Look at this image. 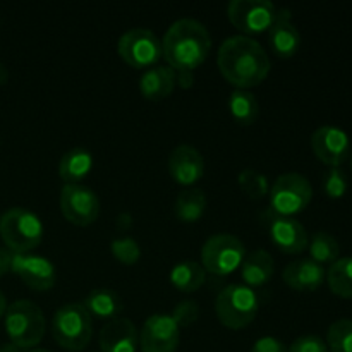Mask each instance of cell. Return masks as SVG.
<instances>
[{"label":"cell","mask_w":352,"mask_h":352,"mask_svg":"<svg viewBox=\"0 0 352 352\" xmlns=\"http://www.w3.org/2000/svg\"><path fill=\"white\" fill-rule=\"evenodd\" d=\"M6 81H7V71H6V67L0 64V85H3Z\"/></svg>","instance_id":"cell-41"},{"label":"cell","mask_w":352,"mask_h":352,"mask_svg":"<svg viewBox=\"0 0 352 352\" xmlns=\"http://www.w3.org/2000/svg\"><path fill=\"white\" fill-rule=\"evenodd\" d=\"M10 263H12V253L6 248H0V277L10 272Z\"/></svg>","instance_id":"cell-37"},{"label":"cell","mask_w":352,"mask_h":352,"mask_svg":"<svg viewBox=\"0 0 352 352\" xmlns=\"http://www.w3.org/2000/svg\"><path fill=\"white\" fill-rule=\"evenodd\" d=\"M239 181V188L243 189L244 195L251 199H261L270 192V184H268L267 175L261 172L253 170V168H246L237 177Z\"/></svg>","instance_id":"cell-30"},{"label":"cell","mask_w":352,"mask_h":352,"mask_svg":"<svg viewBox=\"0 0 352 352\" xmlns=\"http://www.w3.org/2000/svg\"><path fill=\"white\" fill-rule=\"evenodd\" d=\"M268 41L274 54L280 58H291L292 55L298 54L301 47V33L292 23L291 10L285 7L277 9L274 24L268 30Z\"/></svg>","instance_id":"cell-17"},{"label":"cell","mask_w":352,"mask_h":352,"mask_svg":"<svg viewBox=\"0 0 352 352\" xmlns=\"http://www.w3.org/2000/svg\"><path fill=\"white\" fill-rule=\"evenodd\" d=\"M3 325L10 344L19 349H34L45 336V315L38 305L28 299H19L7 306Z\"/></svg>","instance_id":"cell-3"},{"label":"cell","mask_w":352,"mask_h":352,"mask_svg":"<svg viewBox=\"0 0 352 352\" xmlns=\"http://www.w3.org/2000/svg\"><path fill=\"white\" fill-rule=\"evenodd\" d=\"M168 170L177 184L191 186L205 174V158L191 144H179L170 151Z\"/></svg>","instance_id":"cell-16"},{"label":"cell","mask_w":352,"mask_h":352,"mask_svg":"<svg viewBox=\"0 0 352 352\" xmlns=\"http://www.w3.org/2000/svg\"><path fill=\"white\" fill-rule=\"evenodd\" d=\"M10 272L17 275L33 291H48L55 284V267L50 260L38 254L12 253Z\"/></svg>","instance_id":"cell-15"},{"label":"cell","mask_w":352,"mask_h":352,"mask_svg":"<svg viewBox=\"0 0 352 352\" xmlns=\"http://www.w3.org/2000/svg\"><path fill=\"white\" fill-rule=\"evenodd\" d=\"M282 278L294 291L313 292L322 287L327 278V270L311 258H299L284 268Z\"/></svg>","instance_id":"cell-19"},{"label":"cell","mask_w":352,"mask_h":352,"mask_svg":"<svg viewBox=\"0 0 352 352\" xmlns=\"http://www.w3.org/2000/svg\"><path fill=\"white\" fill-rule=\"evenodd\" d=\"M217 64L223 78L236 86V89L254 88L270 72L267 50L246 34L226 38L219 48Z\"/></svg>","instance_id":"cell-1"},{"label":"cell","mask_w":352,"mask_h":352,"mask_svg":"<svg viewBox=\"0 0 352 352\" xmlns=\"http://www.w3.org/2000/svg\"><path fill=\"white\" fill-rule=\"evenodd\" d=\"M6 309H7V301H6V296H3V292L0 291V318H2V316L6 315Z\"/></svg>","instance_id":"cell-39"},{"label":"cell","mask_w":352,"mask_h":352,"mask_svg":"<svg viewBox=\"0 0 352 352\" xmlns=\"http://www.w3.org/2000/svg\"><path fill=\"white\" fill-rule=\"evenodd\" d=\"M268 196L272 212L284 217H294L308 208L313 198V188L306 175L287 172L275 179Z\"/></svg>","instance_id":"cell-7"},{"label":"cell","mask_w":352,"mask_h":352,"mask_svg":"<svg viewBox=\"0 0 352 352\" xmlns=\"http://www.w3.org/2000/svg\"><path fill=\"white\" fill-rule=\"evenodd\" d=\"M206 210V195L201 189H186L175 198L174 212L181 222L192 223L198 222Z\"/></svg>","instance_id":"cell-25"},{"label":"cell","mask_w":352,"mask_h":352,"mask_svg":"<svg viewBox=\"0 0 352 352\" xmlns=\"http://www.w3.org/2000/svg\"><path fill=\"white\" fill-rule=\"evenodd\" d=\"M227 16L239 31L258 34L270 30L277 16V7L268 0H232L227 6Z\"/></svg>","instance_id":"cell-10"},{"label":"cell","mask_w":352,"mask_h":352,"mask_svg":"<svg viewBox=\"0 0 352 352\" xmlns=\"http://www.w3.org/2000/svg\"><path fill=\"white\" fill-rule=\"evenodd\" d=\"M81 305L85 306L89 316H95L98 320H107V322L117 318V315L124 308L120 296L116 291H112V289L105 287L93 289Z\"/></svg>","instance_id":"cell-23"},{"label":"cell","mask_w":352,"mask_h":352,"mask_svg":"<svg viewBox=\"0 0 352 352\" xmlns=\"http://www.w3.org/2000/svg\"><path fill=\"white\" fill-rule=\"evenodd\" d=\"M110 250H112V254L116 256V260H119L124 265L138 263L141 258L140 243L136 239H133V237H116L112 241V244H110Z\"/></svg>","instance_id":"cell-31"},{"label":"cell","mask_w":352,"mask_h":352,"mask_svg":"<svg viewBox=\"0 0 352 352\" xmlns=\"http://www.w3.org/2000/svg\"><path fill=\"white\" fill-rule=\"evenodd\" d=\"M289 352H330L325 340L318 336L298 337L289 347Z\"/></svg>","instance_id":"cell-34"},{"label":"cell","mask_w":352,"mask_h":352,"mask_svg":"<svg viewBox=\"0 0 352 352\" xmlns=\"http://www.w3.org/2000/svg\"><path fill=\"white\" fill-rule=\"evenodd\" d=\"M134 220H133V215L131 213H120L119 217H117V229L120 230V232H126V230H129L131 227H133Z\"/></svg>","instance_id":"cell-38"},{"label":"cell","mask_w":352,"mask_h":352,"mask_svg":"<svg viewBox=\"0 0 352 352\" xmlns=\"http://www.w3.org/2000/svg\"><path fill=\"white\" fill-rule=\"evenodd\" d=\"M28 352H50V351H47V349H31V351H28Z\"/></svg>","instance_id":"cell-42"},{"label":"cell","mask_w":352,"mask_h":352,"mask_svg":"<svg viewBox=\"0 0 352 352\" xmlns=\"http://www.w3.org/2000/svg\"><path fill=\"white\" fill-rule=\"evenodd\" d=\"M263 223L267 226L270 241L285 254H301L308 250L309 237L305 226L294 217H284L278 213H263Z\"/></svg>","instance_id":"cell-11"},{"label":"cell","mask_w":352,"mask_h":352,"mask_svg":"<svg viewBox=\"0 0 352 352\" xmlns=\"http://www.w3.org/2000/svg\"><path fill=\"white\" fill-rule=\"evenodd\" d=\"M274 258L265 250L253 251L241 263V277H243L244 285L251 289L267 284L274 275Z\"/></svg>","instance_id":"cell-21"},{"label":"cell","mask_w":352,"mask_h":352,"mask_svg":"<svg viewBox=\"0 0 352 352\" xmlns=\"http://www.w3.org/2000/svg\"><path fill=\"white\" fill-rule=\"evenodd\" d=\"M0 237L10 253H30L43 239V223L31 210L14 206L0 217Z\"/></svg>","instance_id":"cell-4"},{"label":"cell","mask_w":352,"mask_h":352,"mask_svg":"<svg viewBox=\"0 0 352 352\" xmlns=\"http://www.w3.org/2000/svg\"><path fill=\"white\" fill-rule=\"evenodd\" d=\"M198 315H199V306L196 305V301H192V299H186V301H181L177 306H175L170 316L175 320L179 329H181V327L192 325V323L198 320Z\"/></svg>","instance_id":"cell-33"},{"label":"cell","mask_w":352,"mask_h":352,"mask_svg":"<svg viewBox=\"0 0 352 352\" xmlns=\"http://www.w3.org/2000/svg\"><path fill=\"white\" fill-rule=\"evenodd\" d=\"M181 339V329L170 315L157 313L143 323L140 346L143 352H175Z\"/></svg>","instance_id":"cell-13"},{"label":"cell","mask_w":352,"mask_h":352,"mask_svg":"<svg viewBox=\"0 0 352 352\" xmlns=\"http://www.w3.org/2000/svg\"><path fill=\"white\" fill-rule=\"evenodd\" d=\"M327 284L336 296L352 299V256L339 258L327 272Z\"/></svg>","instance_id":"cell-27"},{"label":"cell","mask_w":352,"mask_h":352,"mask_svg":"<svg viewBox=\"0 0 352 352\" xmlns=\"http://www.w3.org/2000/svg\"><path fill=\"white\" fill-rule=\"evenodd\" d=\"M229 112L241 126H251L260 117V103L250 89H234L229 96Z\"/></svg>","instance_id":"cell-24"},{"label":"cell","mask_w":352,"mask_h":352,"mask_svg":"<svg viewBox=\"0 0 352 352\" xmlns=\"http://www.w3.org/2000/svg\"><path fill=\"white\" fill-rule=\"evenodd\" d=\"M0 352H21V349L14 344H3V346H0Z\"/></svg>","instance_id":"cell-40"},{"label":"cell","mask_w":352,"mask_h":352,"mask_svg":"<svg viewBox=\"0 0 352 352\" xmlns=\"http://www.w3.org/2000/svg\"><path fill=\"white\" fill-rule=\"evenodd\" d=\"M117 52L131 67H151L162 58V41L146 28H133L119 38Z\"/></svg>","instance_id":"cell-9"},{"label":"cell","mask_w":352,"mask_h":352,"mask_svg":"<svg viewBox=\"0 0 352 352\" xmlns=\"http://www.w3.org/2000/svg\"><path fill=\"white\" fill-rule=\"evenodd\" d=\"M311 150L322 164L340 167L351 157L349 134L337 126H322L311 134Z\"/></svg>","instance_id":"cell-14"},{"label":"cell","mask_w":352,"mask_h":352,"mask_svg":"<svg viewBox=\"0 0 352 352\" xmlns=\"http://www.w3.org/2000/svg\"><path fill=\"white\" fill-rule=\"evenodd\" d=\"M349 162H351V172H352V150H351V157H349Z\"/></svg>","instance_id":"cell-43"},{"label":"cell","mask_w":352,"mask_h":352,"mask_svg":"<svg viewBox=\"0 0 352 352\" xmlns=\"http://www.w3.org/2000/svg\"><path fill=\"white\" fill-rule=\"evenodd\" d=\"M195 85V72L192 71H175V86L188 89Z\"/></svg>","instance_id":"cell-36"},{"label":"cell","mask_w":352,"mask_h":352,"mask_svg":"<svg viewBox=\"0 0 352 352\" xmlns=\"http://www.w3.org/2000/svg\"><path fill=\"white\" fill-rule=\"evenodd\" d=\"M327 347L330 352H352V320L340 318L329 327Z\"/></svg>","instance_id":"cell-29"},{"label":"cell","mask_w":352,"mask_h":352,"mask_svg":"<svg viewBox=\"0 0 352 352\" xmlns=\"http://www.w3.org/2000/svg\"><path fill=\"white\" fill-rule=\"evenodd\" d=\"M140 333L136 325L127 318H113L103 325L100 332L102 352H136Z\"/></svg>","instance_id":"cell-18"},{"label":"cell","mask_w":352,"mask_h":352,"mask_svg":"<svg viewBox=\"0 0 352 352\" xmlns=\"http://www.w3.org/2000/svg\"><path fill=\"white\" fill-rule=\"evenodd\" d=\"M175 88V71L168 65H153L140 79L141 95L151 102H160L172 95Z\"/></svg>","instance_id":"cell-20"},{"label":"cell","mask_w":352,"mask_h":352,"mask_svg":"<svg viewBox=\"0 0 352 352\" xmlns=\"http://www.w3.org/2000/svg\"><path fill=\"white\" fill-rule=\"evenodd\" d=\"M60 212L74 226H91L98 219L100 199L88 186L64 184L60 191Z\"/></svg>","instance_id":"cell-12"},{"label":"cell","mask_w":352,"mask_h":352,"mask_svg":"<svg viewBox=\"0 0 352 352\" xmlns=\"http://www.w3.org/2000/svg\"><path fill=\"white\" fill-rule=\"evenodd\" d=\"M246 248L232 234H215L201 248V267L212 275L226 277L236 272L244 261Z\"/></svg>","instance_id":"cell-8"},{"label":"cell","mask_w":352,"mask_h":352,"mask_svg":"<svg viewBox=\"0 0 352 352\" xmlns=\"http://www.w3.org/2000/svg\"><path fill=\"white\" fill-rule=\"evenodd\" d=\"M212 48L208 30L199 21L182 17L165 33L162 40V57L174 71H195L206 60Z\"/></svg>","instance_id":"cell-2"},{"label":"cell","mask_w":352,"mask_h":352,"mask_svg":"<svg viewBox=\"0 0 352 352\" xmlns=\"http://www.w3.org/2000/svg\"><path fill=\"white\" fill-rule=\"evenodd\" d=\"M205 268L198 261H179L170 270V284L181 292H196L205 284Z\"/></svg>","instance_id":"cell-26"},{"label":"cell","mask_w":352,"mask_h":352,"mask_svg":"<svg viewBox=\"0 0 352 352\" xmlns=\"http://www.w3.org/2000/svg\"><path fill=\"white\" fill-rule=\"evenodd\" d=\"M93 170V155L86 148H72L65 151L58 164V175L65 184H81Z\"/></svg>","instance_id":"cell-22"},{"label":"cell","mask_w":352,"mask_h":352,"mask_svg":"<svg viewBox=\"0 0 352 352\" xmlns=\"http://www.w3.org/2000/svg\"><path fill=\"white\" fill-rule=\"evenodd\" d=\"M52 336L55 342L71 352L82 351L93 336L91 316L79 302L60 306L52 320Z\"/></svg>","instance_id":"cell-6"},{"label":"cell","mask_w":352,"mask_h":352,"mask_svg":"<svg viewBox=\"0 0 352 352\" xmlns=\"http://www.w3.org/2000/svg\"><path fill=\"white\" fill-rule=\"evenodd\" d=\"M309 256L313 261L323 265H332L333 261H337L340 258V246L337 243L336 237L329 232H320L313 234L311 241L308 244Z\"/></svg>","instance_id":"cell-28"},{"label":"cell","mask_w":352,"mask_h":352,"mask_svg":"<svg viewBox=\"0 0 352 352\" xmlns=\"http://www.w3.org/2000/svg\"><path fill=\"white\" fill-rule=\"evenodd\" d=\"M251 352H289L285 344L275 337H261L254 342Z\"/></svg>","instance_id":"cell-35"},{"label":"cell","mask_w":352,"mask_h":352,"mask_svg":"<svg viewBox=\"0 0 352 352\" xmlns=\"http://www.w3.org/2000/svg\"><path fill=\"white\" fill-rule=\"evenodd\" d=\"M349 189L347 174L340 167H329V170L323 175V191L329 198L340 199L346 196Z\"/></svg>","instance_id":"cell-32"},{"label":"cell","mask_w":352,"mask_h":352,"mask_svg":"<svg viewBox=\"0 0 352 352\" xmlns=\"http://www.w3.org/2000/svg\"><path fill=\"white\" fill-rule=\"evenodd\" d=\"M260 309L254 289L244 284H230L219 292L215 299V313L220 322L232 330L250 325Z\"/></svg>","instance_id":"cell-5"}]
</instances>
